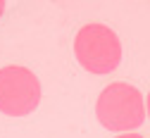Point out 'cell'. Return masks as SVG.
Segmentation results:
<instances>
[{
	"instance_id": "1",
	"label": "cell",
	"mask_w": 150,
	"mask_h": 138,
	"mask_svg": "<svg viewBox=\"0 0 150 138\" xmlns=\"http://www.w3.org/2000/svg\"><path fill=\"white\" fill-rule=\"evenodd\" d=\"M148 110L143 107V93L124 81H115L103 88L96 103L98 122L117 133H131L145 119Z\"/></svg>"
},
{
	"instance_id": "2",
	"label": "cell",
	"mask_w": 150,
	"mask_h": 138,
	"mask_svg": "<svg viewBox=\"0 0 150 138\" xmlns=\"http://www.w3.org/2000/svg\"><path fill=\"white\" fill-rule=\"evenodd\" d=\"M74 55L91 74H110L122 62V43L105 24H86L74 38Z\"/></svg>"
},
{
	"instance_id": "3",
	"label": "cell",
	"mask_w": 150,
	"mask_h": 138,
	"mask_svg": "<svg viewBox=\"0 0 150 138\" xmlns=\"http://www.w3.org/2000/svg\"><path fill=\"white\" fill-rule=\"evenodd\" d=\"M41 103V81L31 69L10 64L0 69V112L26 117Z\"/></svg>"
},
{
	"instance_id": "4",
	"label": "cell",
	"mask_w": 150,
	"mask_h": 138,
	"mask_svg": "<svg viewBox=\"0 0 150 138\" xmlns=\"http://www.w3.org/2000/svg\"><path fill=\"white\" fill-rule=\"evenodd\" d=\"M117 138H141V136L138 133H119Z\"/></svg>"
},
{
	"instance_id": "5",
	"label": "cell",
	"mask_w": 150,
	"mask_h": 138,
	"mask_svg": "<svg viewBox=\"0 0 150 138\" xmlns=\"http://www.w3.org/2000/svg\"><path fill=\"white\" fill-rule=\"evenodd\" d=\"M145 110H148V117H150V93H148V100H145Z\"/></svg>"
},
{
	"instance_id": "6",
	"label": "cell",
	"mask_w": 150,
	"mask_h": 138,
	"mask_svg": "<svg viewBox=\"0 0 150 138\" xmlns=\"http://www.w3.org/2000/svg\"><path fill=\"white\" fill-rule=\"evenodd\" d=\"M3 12H5V0H0V17H3Z\"/></svg>"
}]
</instances>
